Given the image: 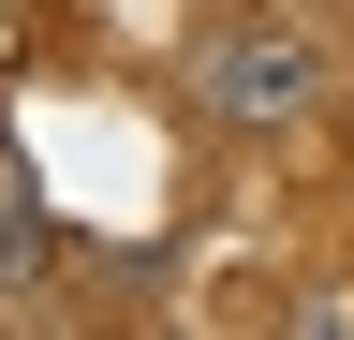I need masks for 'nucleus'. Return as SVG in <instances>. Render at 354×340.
<instances>
[{
	"label": "nucleus",
	"mask_w": 354,
	"mask_h": 340,
	"mask_svg": "<svg viewBox=\"0 0 354 340\" xmlns=\"http://www.w3.org/2000/svg\"><path fill=\"white\" fill-rule=\"evenodd\" d=\"M207 104L236 118V134H295V118H325V45L281 30V15L221 30V45H207Z\"/></svg>",
	"instance_id": "nucleus-1"
},
{
	"label": "nucleus",
	"mask_w": 354,
	"mask_h": 340,
	"mask_svg": "<svg viewBox=\"0 0 354 340\" xmlns=\"http://www.w3.org/2000/svg\"><path fill=\"white\" fill-rule=\"evenodd\" d=\"M281 340H354V281H310V296H295V325H281Z\"/></svg>",
	"instance_id": "nucleus-2"
},
{
	"label": "nucleus",
	"mask_w": 354,
	"mask_h": 340,
	"mask_svg": "<svg viewBox=\"0 0 354 340\" xmlns=\"http://www.w3.org/2000/svg\"><path fill=\"white\" fill-rule=\"evenodd\" d=\"M0 267H15V207H0Z\"/></svg>",
	"instance_id": "nucleus-3"
}]
</instances>
